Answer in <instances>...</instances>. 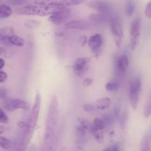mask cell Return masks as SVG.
Masks as SVG:
<instances>
[{
  "label": "cell",
  "instance_id": "cell-1",
  "mask_svg": "<svg viewBox=\"0 0 151 151\" xmlns=\"http://www.w3.org/2000/svg\"><path fill=\"white\" fill-rule=\"evenodd\" d=\"M41 104L42 96L40 93H37L35 97L33 107L30 111L28 120L26 122V127L24 129V133L22 136L19 145L20 151H25L31 141L33 133H34L36 125H37L39 116H40V110H41Z\"/></svg>",
  "mask_w": 151,
  "mask_h": 151
},
{
  "label": "cell",
  "instance_id": "cell-2",
  "mask_svg": "<svg viewBox=\"0 0 151 151\" xmlns=\"http://www.w3.org/2000/svg\"><path fill=\"white\" fill-rule=\"evenodd\" d=\"M59 118V105L58 98L56 95L53 96L49 104L47 119L45 124V142H50L56 132Z\"/></svg>",
  "mask_w": 151,
  "mask_h": 151
},
{
  "label": "cell",
  "instance_id": "cell-3",
  "mask_svg": "<svg viewBox=\"0 0 151 151\" xmlns=\"http://www.w3.org/2000/svg\"><path fill=\"white\" fill-rule=\"evenodd\" d=\"M66 8L63 7L47 6V5H26L17 8L15 14L17 15L26 16H39V17H47L50 16L55 13L61 12Z\"/></svg>",
  "mask_w": 151,
  "mask_h": 151
},
{
  "label": "cell",
  "instance_id": "cell-4",
  "mask_svg": "<svg viewBox=\"0 0 151 151\" xmlns=\"http://www.w3.org/2000/svg\"><path fill=\"white\" fill-rule=\"evenodd\" d=\"M142 91V79L139 76L134 78L130 82L129 97L131 107L133 110H136L140 98Z\"/></svg>",
  "mask_w": 151,
  "mask_h": 151
},
{
  "label": "cell",
  "instance_id": "cell-5",
  "mask_svg": "<svg viewBox=\"0 0 151 151\" xmlns=\"http://www.w3.org/2000/svg\"><path fill=\"white\" fill-rule=\"evenodd\" d=\"M88 0H34L35 5L68 8L85 3Z\"/></svg>",
  "mask_w": 151,
  "mask_h": 151
},
{
  "label": "cell",
  "instance_id": "cell-6",
  "mask_svg": "<svg viewBox=\"0 0 151 151\" xmlns=\"http://www.w3.org/2000/svg\"><path fill=\"white\" fill-rule=\"evenodd\" d=\"M141 33V19L139 17H136L133 20L130 26V47L132 50H135L137 46Z\"/></svg>",
  "mask_w": 151,
  "mask_h": 151
},
{
  "label": "cell",
  "instance_id": "cell-7",
  "mask_svg": "<svg viewBox=\"0 0 151 151\" xmlns=\"http://www.w3.org/2000/svg\"><path fill=\"white\" fill-rule=\"evenodd\" d=\"M91 64V59L88 57L78 58L73 65V70L76 76H82L88 70Z\"/></svg>",
  "mask_w": 151,
  "mask_h": 151
},
{
  "label": "cell",
  "instance_id": "cell-8",
  "mask_svg": "<svg viewBox=\"0 0 151 151\" xmlns=\"http://www.w3.org/2000/svg\"><path fill=\"white\" fill-rule=\"evenodd\" d=\"M5 107L6 110L10 112H13L16 110H23L27 111L30 108V104L27 101L20 99L9 100L5 103Z\"/></svg>",
  "mask_w": 151,
  "mask_h": 151
},
{
  "label": "cell",
  "instance_id": "cell-9",
  "mask_svg": "<svg viewBox=\"0 0 151 151\" xmlns=\"http://www.w3.org/2000/svg\"><path fill=\"white\" fill-rule=\"evenodd\" d=\"M108 22L112 33L119 39L122 38L124 36V31H123L122 26L119 19L116 16H113V17H109Z\"/></svg>",
  "mask_w": 151,
  "mask_h": 151
},
{
  "label": "cell",
  "instance_id": "cell-10",
  "mask_svg": "<svg viewBox=\"0 0 151 151\" xmlns=\"http://www.w3.org/2000/svg\"><path fill=\"white\" fill-rule=\"evenodd\" d=\"M88 7L96 11L98 13L105 14H108L111 9L110 4L103 0H93L88 3Z\"/></svg>",
  "mask_w": 151,
  "mask_h": 151
},
{
  "label": "cell",
  "instance_id": "cell-11",
  "mask_svg": "<svg viewBox=\"0 0 151 151\" xmlns=\"http://www.w3.org/2000/svg\"><path fill=\"white\" fill-rule=\"evenodd\" d=\"M70 16V10L66 8L61 12L55 13L49 17L48 20L51 23L55 24H61L67 21Z\"/></svg>",
  "mask_w": 151,
  "mask_h": 151
},
{
  "label": "cell",
  "instance_id": "cell-12",
  "mask_svg": "<svg viewBox=\"0 0 151 151\" xmlns=\"http://www.w3.org/2000/svg\"><path fill=\"white\" fill-rule=\"evenodd\" d=\"M88 46L93 52H97L99 50L103 44V38L100 33H95L88 39Z\"/></svg>",
  "mask_w": 151,
  "mask_h": 151
},
{
  "label": "cell",
  "instance_id": "cell-13",
  "mask_svg": "<svg viewBox=\"0 0 151 151\" xmlns=\"http://www.w3.org/2000/svg\"><path fill=\"white\" fill-rule=\"evenodd\" d=\"M65 27L68 30H86L89 28V24L84 20L76 19L65 23Z\"/></svg>",
  "mask_w": 151,
  "mask_h": 151
},
{
  "label": "cell",
  "instance_id": "cell-14",
  "mask_svg": "<svg viewBox=\"0 0 151 151\" xmlns=\"http://www.w3.org/2000/svg\"><path fill=\"white\" fill-rule=\"evenodd\" d=\"M90 20L91 22L95 24H101L108 21L109 17H107V15L105 14L96 13V14H93L90 16Z\"/></svg>",
  "mask_w": 151,
  "mask_h": 151
},
{
  "label": "cell",
  "instance_id": "cell-15",
  "mask_svg": "<svg viewBox=\"0 0 151 151\" xmlns=\"http://www.w3.org/2000/svg\"><path fill=\"white\" fill-rule=\"evenodd\" d=\"M111 101L109 97H102L96 101L95 106L99 110H107L110 107Z\"/></svg>",
  "mask_w": 151,
  "mask_h": 151
},
{
  "label": "cell",
  "instance_id": "cell-16",
  "mask_svg": "<svg viewBox=\"0 0 151 151\" xmlns=\"http://www.w3.org/2000/svg\"><path fill=\"white\" fill-rule=\"evenodd\" d=\"M14 34L12 27H4L0 29V41H8L9 37Z\"/></svg>",
  "mask_w": 151,
  "mask_h": 151
},
{
  "label": "cell",
  "instance_id": "cell-17",
  "mask_svg": "<svg viewBox=\"0 0 151 151\" xmlns=\"http://www.w3.org/2000/svg\"><path fill=\"white\" fill-rule=\"evenodd\" d=\"M129 66V59L126 55H123L117 62V68L121 73H124Z\"/></svg>",
  "mask_w": 151,
  "mask_h": 151
},
{
  "label": "cell",
  "instance_id": "cell-18",
  "mask_svg": "<svg viewBox=\"0 0 151 151\" xmlns=\"http://www.w3.org/2000/svg\"><path fill=\"white\" fill-rule=\"evenodd\" d=\"M105 127V124H104V121L101 119L95 118L93 120V122L91 124V130H90L92 133H95V132L97 131H101Z\"/></svg>",
  "mask_w": 151,
  "mask_h": 151
},
{
  "label": "cell",
  "instance_id": "cell-19",
  "mask_svg": "<svg viewBox=\"0 0 151 151\" xmlns=\"http://www.w3.org/2000/svg\"><path fill=\"white\" fill-rule=\"evenodd\" d=\"M8 42H9V44L14 46H17V47H22V46L24 45V43H25L23 38L14 34L11 36V37H9Z\"/></svg>",
  "mask_w": 151,
  "mask_h": 151
},
{
  "label": "cell",
  "instance_id": "cell-20",
  "mask_svg": "<svg viewBox=\"0 0 151 151\" xmlns=\"http://www.w3.org/2000/svg\"><path fill=\"white\" fill-rule=\"evenodd\" d=\"M13 14V10L9 5H0V19L8 18Z\"/></svg>",
  "mask_w": 151,
  "mask_h": 151
},
{
  "label": "cell",
  "instance_id": "cell-21",
  "mask_svg": "<svg viewBox=\"0 0 151 151\" xmlns=\"http://www.w3.org/2000/svg\"><path fill=\"white\" fill-rule=\"evenodd\" d=\"M140 151H151L150 139L147 135L142 139L140 145Z\"/></svg>",
  "mask_w": 151,
  "mask_h": 151
},
{
  "label": "cell",
  "instance_id": "cell-22",
  "mask_svg": "<svg viewBox=\"0 0 151 151\" xmlns=\"http://www.w3.org/2000/svg\"><path fill=\"white\" fill-rule=\"evenodd\" d=\"M151 116V93L148 97L147 102L145 104V109H144V116L146 119L149 118Z\"/></svg>",
  "mask_w": 151,
  "mask_h": 151
},
{
  "label": "cell",
  "instance_id": "cell-23",
  "mask_svg": "<svg viewBox=\"0 0 151 151\" xmlns=\"http://www.w3.org/2000/svg\"><path fill=\"white\" fill-rule=\"evenodd\" d=\"M11 142L6 137L0 136V147H2L4 150H8L11 148Z\"/></svg>",
  "mask_w": 151,
  "mask_h": 151
},
{
  "label": "cell",
  "instance_id": "cell-24",
  "mask_svg": "<svg viewBox=\"0 0 151 151\" xmlns=\"http://www.w3.org/2000/svg\"><path fill=\"white\" fill-rule=\"evenodd\" d=\"M135 11V5L132 0H127L126 3V14L127 16L130 17L133 15Z\"/></svg>",
  "mask_w": 151,
  "mask_h": 151
},
{
  "label": "cell",
  "instance_id": "cell-25",
  "mask_svg": "<svg viewBox=\"0 0 151 151\" xmlns=\"http://www.w3.org/2000/svg\"><path fill=\"white\" fill-rule=\"evenodd\" d=\"M119 83L116 81H110L105 85V88L107 91H116L118 90Z\"/></svg>",
  "mask_w": 151,
  "mask_h": 151
},
{
  "label": "cell",
  "instance_id": "cell-26",
  "mask_svg": "<svg viewBox=\"0 0 151 151\" xmlns=\"http://www.w3.org/2000/svg\"><path fill=\"white\" fill-rule=\"evenodd\" d=\"M24 25H25L26 27L30 29L37 28V27L40 25V22L34 19H28L25 21Z\"/></svg>",
  "mask_w": 151,
  "mask_h": 151
},
{
  "label": "cell",
  "instance_id": "cell-27",
  "mask_svg": "<svg viewBox=\"0 0 151 151\" xmlns=\"http://www.w3.org/2000/svg\"><path fill=\"white\" fill-rule=\"evenodd\" d=\"M78 121H79V124H80V126L82 127H83L85 130H91V124H90L89 122L86 119L84 118H78Z\"/></svg>",
  "mask_w": 151,
  "mask_h": 151
},
{
  "label": "cell",
  "instance_id": "cell-28",
  "mask_svg": "<svg viewBox=\"0 0 151 151\" xmlns=\"http://www.w3.org/2000/svg\"><path fill=\"white\" fill-rule=\"evenodd\" d=\"M8 3L13 6H22L27 2V0H8Z\"/></svg>",
  "mask_w": 151,
  "mask_h": 151
},
{
  "label": "cell",
  "instance_id": "cell-29",
  "mask_svg": "<svg viewBox=\"0 0 151 151\" xmlns=\"http://www.w3.org/2000/svg\"><path fill=\"white\" fill-rule=\"evenodd\" d=\"M76 135H77V137L79 139H83L85 135V130L81 126H79L76 128Z\"/></svg>",
  "mask_w": 151,
  "mask_h": 151
},
{
  "label": "cell",
  "instance_id": "cell-30",
  "mask_svg": "<svg viewBox=\"0 0 151 151\" xmlns=\"http://www.w3.org/2000/svg\"><path fill=\"white\" fill-rule=\"evenodd\" d=\"M102 120L104 121L105 126L110 125V124H111V123L113 122V117L111 115H110V114H107V115L104 116V118L102 119Z\"/></svg>",
  "mask_w": 151,
  "mask_h": 151
},
{
  "label": "cell",
  "instance_id": "cell-31",
  "mask_svg": "<svg viewBox=\"0 0 151 151\" xmlns=\"http://www.w3.org/2000/svg\"><path fill=\"white\" fill-rule=\"evenodd\" d=\"M8 118L5 113V112L0 108V122L1 123H8Z\"/></svg>",
  "mask_w": 151,
  "mask_h": 151
},
{
  "label": "cell",
  "instance_id": "cell-32",
  "mask_svg": "<svg viewBox=\"0 0 151 151\" xmlns=\"http://www.w3.org/2000/svg\"><path fill=\"white\" fill-rule=\"evenodd\" d=\"M145 14L146 17L151 19V1L148 2L147 5H146V8L145 10Z\"/></svg>",
  "mask_w": 151,
  "mask_h": 151
},
{
  "label": "cell",
  "instance_id": "cell-33",
  "mask_svg": "<svg viewBox=\"0 0 151 151\" xmlns=\"http://www.w3.org/2000/svg\"><path fill=\"white\" fill-rule=\"evenodd\" d=\"M83 109L86 112H92L95 109V107L92 104H85L83 105Z\"/></svg>",
  "mask_w": 151,
  "mask_h": 151
},
{
  "label": "cell",
  "instance_id": "cell-34",
  "mask_svg": "<svg viewBox=\"0 0 151 151\" xmlns=\"http://www.w3.org/2000/svg\"><path fill=\"white\" fill-rule=\"evenodd\" d=\"M94 135V137L96 139L97 142H101L103 141V135L102 133H101V131H97L95 132V133H93Z\"/></svg>",
  "mask_w": 151,
  "mask_h": 151
},
{
  "label": "cell",
  "instance_id": "cell-35",
  "mask_svg": "<svg viewBox=\"0 0 151 151\" xmlns=\"http://www.w3.org/2000/svg\"><path fill=\"white\" fill-rule=\"evenodd\" d=\"M7 79H8V74L4 71L0 70V83L6 82Z\"/></svg>",
  "mask_w": 151,
  "mask_h": 151
},
{
  "label": "cell",
  "instance_id": "cell-36",
  "mask_svg": "<svg viewBox=\"0 0 151 151\" xmlns=\"http://www.w3.org/2000/svg\"><path fill=\"white\" fill-rule=\"evenodd\" d=\"M92 83H93V79L89 77L86 78V79H85L83 81H82V85H83L84 87H85V88L89 87L90 85H91V84Z\"/></svg>",
  "mask_w": 151,
  "mask_h": 151
},
{
  "label": "cell",
  "instance_id": "cell-37",
  "mask_svg": "<svg viewBox=\"0 0 151 151\" xmlns=\"http://www.w3.org/2000/svg\"><path fill=\"white\" fill-rule=\"evenodd\" d=\"M88 38H87L86 36H81L80 38H79V44H80V45L82 46V47H84V46H85V45L88 43Z\"/></svg>",
  "mask_w": 151,
  "mask_h": 151
},
{
  "label": "cell",
  "instance_id": "cell-38",
  "mask_svg": "<svg viewBox=\"0 0 151 151\" xmlns=\"http://www.w3.org/2000/svg\"><path fill=\"white\" fill-rule=\"evenodd\" d=\"M7 96V91L3 88H0V99H5Z\"/></svg>",
  "mask_w": 151,
  "mask_h": 151
},
{
  "label": "cell",
  "instance_id": "cell-39",
  "mask_svg": "<svg viewBox=\"0 0 151 151\" xmlns=\"http://www.w3.org/2000/svg\"><path fill=\"white\" fill-rule=\"evenodd\" d=\"M18 126L20 127V128L24 129L26 127V123L24 122H18Z\"/></svg>",
  "mask_w": 151,
  "mask_h": 151
},
{
  "label": "cell",
  "instance_id": "cell-40",
  "mask_svg": "<svg viewBox=\"0 0 151 151\" xmlns=\"http://www.w3.org/2000/svg\"><path fill=\"white\" fill-rule=\"evenodd\" d=\"M5 65V61H4V59H2L0 58V70L2 69V68H4Z\"/></svg>",
  "mask_w": 151,
  "mask_h": 151
},
{
  "label": "cell",
  "instance_id": "cell-41",
  "mask_svg": "<svg viewBox=\"0 0 151 151\" xmlns=\"http://www.w3.org/2000/svg\"><path fill=\"white\" fill-rule=\"evenodd\" d=\"M112 151H119V147L117 145H113V147H111Z\"/></svg>",
  "mask_w": 151,
  "mask_h": 151
},
{
  "label": "cell",
  "instance_id": "cell-42",
  "mask_svg": "<svg viewBox=\"0 0 151 151\" xmlns=\"http://www.w3.org/2000/svg\"><path fill=\"white\" fill-rule=\"evenodd\" d=\"M5 130H6L5 127H4L3 125H0V135L5 133Z\"/></svg>",
  "mask_w": 151,
  "mask_h": 151
},
{
  "label": "cell",
  "instance_id": "cell-43",
  "mask_svg": "<svg viewBox=\"0 0 151 151\" xmlns=\"http://www.w3.org/2000/svg\"><path fill=\"white\" fill-rule=\"evenodd\" d=\"M4 52H5V49H4L2 47H0V56H1Z\"/></svg>",
  "mask_w": 151,
  "mask_h": 151
},
{
  "label": "cell",
  "instance_id": "cell-44",
  "mask_svg": "<svg viewBox=\"0 0 151 151\" xmlns=\"http://www.w3.org/2000/svg\"><path fill=\"white\" fill-rule=\"evenodd\" d=\"M60 151H70V150L67 147H62V148H61Z\"/></svg>",
  "mask_w": 151,
  "mask_h": 151
},
{
  "label": "cell",
  "instance_id": "cell-45",
  "mask_svg": "<svg viewBox=\"0 0 151 151\" xmlns=\"http://www.w3.org/2000/svg\"><path fill=\"white\" fill-rule=\"evenodd\" d=\"M103 151H112V148H111V147H110L105 148V149H104V150H103Z\"/></svg>",
  "mask_w": 151,
  "mask_h": 151
}]
</instances>
